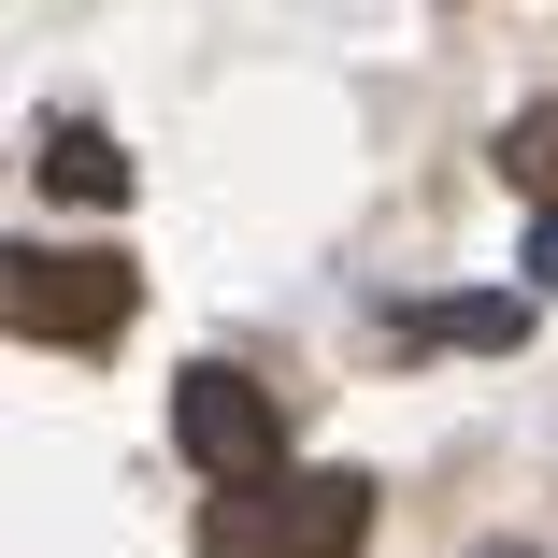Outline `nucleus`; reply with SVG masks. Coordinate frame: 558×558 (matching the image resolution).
I'll list each match as a JSON object with an SVG mask.
<instances>
[{
	"label": "nucleus",
	"instance_id": "obj_7",
	"mask_svg": "<svg viewBox=\"0 0 558 558\" xmlns=\"http://www.w3.org/2000/svg\"><path fill=\"white\" fill-rule=\"evenodd\" d=\"M530 287L558 301V201H544V230H530Z\"/></svg>",
	"mask_w": 558,
	"mask_h": 558
},
{
	"label": "nucleus",
	"instance_id": "obj_3",
	"mask_svg": "<svg viewBox=\"0 0 558 558\" xmlns=\"http://www.w3.org/2000/svg\"><path fill=\"white\" fill-rule=\"evenodd\" d=\"M172 444H186L215 487L287 473V415H272V387H258V373H172Z\"/></svg>",
	"mask_w": 558,
	"mask_h": 558
},
{
	"label": "nucleus",
	"instance_id": "obj_1",
	"mask_svg": "<svg viewBox=\"0 0 558 558\" xmlns=\"http://www.w3.org/2000/svg\"><path fill=\"white\" fill-rule=\"evenodd\" d=\"M373 544V473H258L201 501V558H359Z\"/></svg>",
	"mask_w": 558,
	"mask_h": 558
},
{
	"label": "nucleus",
	"instance_id": "obj_4",
	"mask_svg": "<svg viewBox=\"0 0 558 558\" xmlns=\"http://www.w3.org/2000/svg\"><path fill=\"white\" fill-rule=\"evenodd\" d=\"M29 172H44V201H72V215H116V201H130V158L100 144V130H44Z\"/></svg>",
	"mask_w": 558,
	"mask_h": 558
},
{
	"label": "nucleus",
	"instance_id": "obj_5",
	"mask_svg": "<svg viewBox=\"0 0 558 558\" xmlns=\"http://www.w3.org/2000/svg\"><path fill=\"white\" fill-rule=\"evenodd\" d=\"M401 329H415V344H515V329H530V301H415Z\"/></svg>",
	"mask_w": 558,
	"mask_h": 558
},
{
	"label": "nucleus",
	"instance_id": "obj_2",
	"mask_svg": "<svg viewBox=\"0 0 558 558\" xmlns=\"http://www.w3.org/2000/svg\"><path fill=\"white\" fill-rule=\"evenodd\" d=\"M130 258H58V244H29L15 272H0V315H15V344H116L130 329Z\"/></svg>",
	"mask_w": 558,
	"mask_h": 558
},
{
	"label": "nucleus",
	"instance_id": "obj_6",
	"mask_svg": "<svg viewBox=\"0 0 558 558\" xmlns=\"http://www.w3.org/2000/svg\"><path fill=\"white\" fill-rule=\"evenodd\" d=\"M501 186L558 201V100H515V130H501Z\"/></svg>",
	"mask_w": 558,
	"mask_h": 558
}]
</instances>
